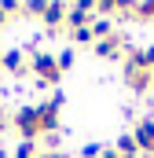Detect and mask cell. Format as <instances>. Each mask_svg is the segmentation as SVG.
<instances>
[{
	"label": "cell",
	"instance_id": "e0dca14e",
	"mask_svg": "<svg viewBox=\"0 0 154 158\" xmlns=\"http://www.w3.org/2000/svg\"><path fill=\"white\" fill-rule=\"evenodd\" d=\"M44 7H48V4H40V0H33V4H22V11H26V15H44Z\"/></svg>",
	"mask_w": 154,
	"mask_h": 158
},
{
	"label": "cell",
	"instance_id": "7c38bea8",
	"mask_svg": "<svg viewBox=\"0 0 154 158\" xmlns=\"http://www.w3.org/2000/svg\"><path fill=\"white\" fill-rule=\"evenodd\" d=\"M128 19L132 22H154V4H132Z\"/></svg>",
	"mask_w": 154,
	"mask_h": 158
},
{
	"label": "cell",
	"instance_id": "d6986e66",
	"mask_svg": "<svg viewBox=\"0 0 154 158\" xmlns=\"http://www.w3.org/2000/svg\"><path fill=\"white\" fill-rule=\"evenodd\" d=\"M44 151H59V132H51V136H44Z\"/></svg>",
	"mask_w": 154,
	"mask_h": 158
},
{
	"label": "cell",
	"instance_id": "52a82bcc",
	"mask_svg": "<svg viewBox=\"0 0 154 158\" xmlns=\"http://www.w3.org/2000/svg\"><path fill=\"white\" fill-rule=\"evenodd\" d=\"M125 85H128L132 92H147V88H154V74L132 66V63H125Z\"/></svg>",
	"mask_w": 154,
	"mask_h": 158
},
{
	"label": "cell",
	"instance_id": "4fadbf2b",
	"mask_svg": "<svg viewBox=\"0 0 154 158\" xmlns=\"http://www.w3.org/2000/svg\"><path fill=\"white\" fill-rule=\"evenodd\" d=\"M70 37H74V44H95V37H92V26H84V30H70Z\"/></svg>",
	"mask_w": 154,
	"mask_h": 158
},
{
	"label": "cell",
	"instance_id": "5b68a950",
	"mask_svg": "<svg viewBox=\"0 0 154 158\" xmlns=\"http://www.w3.org/2000/svg\"><path fill=\"white\" fill-rule=\"evenodd\" d=\"M132 136H136V143H140V155L154 158V118H140L136 129H132Z\"/></svg>",
	"mask_w": 154,
	"mask_h": 158
},
{
	"label": "cell",
	"instance_id": "ac0fdd59",
	"mask_svg": "<svg viewBox=\"0 0 154 158\" xmlns=\"http://www.w3.org/2000/svg\"><path fill=\"white\" fill-rule=\"evenodd\" d=\"M143 63H147V70L154 74V44H147V48H143Z\"/></svg>",
	"mask_w": 154,
	"mask_h": 158
},
{
	"label": "cell",
	"instance_id": "9a60e30c",
	"mask_svg": "<svg viewBox=\"0 0 154 158\" xmlns=\"http://www.w3.org/2000/svg\"><path fill=\"white\" fill-rule=\"evenodd\" d=\"M15 158H37V147H33L30 140H22V143L15 147Z\"/></svg>",
	"mask_w": 154,
	"mask_h": 158
},
{
	"label": "cell",
	"instance_id": "7a4b0ae2",
	"mask_svg": "<svg viewBox=\"0 0 154 158\" xmlns=\"http://www.w3.org/2000/svg\"><path fill=\"white\" fill-rule=\"evenodd\" d=\"M59 107H63V96H51V99L37 103V129H40V136L59 132Z\"/></svg>",
	"mask_w": 154,
	"mask_h": 158
},
{
	"label": "cell",
	"instance_id": "3957f363",
	"mask_svg": "<svg viewBox=\"0 0 154 158\" xmlns=\"http://www.w3.org/2000/svg\"><path fill=\"white\" fill-rule=\"evenodd\" d=\"M15 132H18L22 140H30V143L40 136V129H37V103H33V107H18V110H15Z\"/></svg>",
	"mask_w": 154,
	"mask_h": 158
},
{
	"label": "cell",
	"instance_id": "277c9868",
	"mask_svg": "<svg viewBox=\"0 0 154 158\" xmlns=\"http://www.w3.org/2000/svg\"><path fill=\"white\" fill-rule=\"evenodd\" d=\"M92 19H95V4H88V0L66 7V26H70V30H84V26H92Z\"/></svg>",
	"mask_w": 154,
	"mask_h": 158
},
{
	"label": "cell",
	"instance_id": "8fae6325",
	"mask_svg": "<svg viewBox=\"0 0 154 158\" xmlns=\"http://www.w3.org/2000/svg\"><path fill=\"white\" fill-rule=\"evenodd\" d=\"M92 37H95V40L114 37V22H110V19H92Z\"/></svg>",
	"mask_w": 154,
	"mask_h": 158
},
{
	"label": "cell",
	"instance_id": "9c48e42d",
	"mask_svg": "<svg viewBox=\"0 0 154 158\" xmlns=\"http://www.w3.org/2000/svg\"><path fill=\"white\" fill-rule=\"evenodd\" d=\"M40 22H44L48 30L63 26V22H66V4H48V7H44V15H40Z\"/></svg>",
	"mask_w": 154,
	"mask_h": 158
},
{
	"label": "cell",
	"instance_id": "7402d4cb",
	"mask_svg": "<svg viewBox=\"0 0 154 158\" xmlns=\"http://www.w3.org/2000/svg\"><path fill=\"white\" fill-rule=\"evenodd\" d=\"M0 63H4V48H0Z\"/></svg>",
	"mask_w": 154,
	"mask_h": 158
},
{
	"label": "cell",
	"instance_id": "ffe728a7",
	"mask_svg": "<svg viewBox=\"0 0 154 158\" xmlns=\"http://www.w3.org/2000/svg\"><path fill=\"white\" fill-rule=\"evenodd\" d=\"M37 158H66L63 151H37Z\"/></svg>",
	"mask_w": 154,
	"mask_h": 158
},
{
	"label": "cell",
	"instance_id": "6da1fadb",
	"mask_svg": "<svg viewBox=\"0 0 154 158\" xmlns=\"http://www.w3.org/2000/svg\"><path fill=\"white\" fill-rule=\"evenodd\" d=\"M30 74L37 77L40 88H55L59 81H63V70H59V59L51 55V52H30Z\"/></svg>",
	"mask_w": 154,
	"mask_h": 158
},
{
	"label": "cell",
	"instance_id": "30bf717a",
	"mask_svg": "<svg viewBox=\"0 0 154 158\" xmlns=\"http://www.w3.org/2000/svg\"><path fill=\"white\" fill-rule=\"evenodd\" d=\"M114 151H117L121 158H140V143H136V136H132V132H125V136L117 140Z\"/></svg>",
	"mask_w": 154,
	"mask_h": 158
},
{
	"label": "cell",
	"instance_id": "8992f818",
	"mask_svg": "<svg viewBox=\"0 0 154 158\" xmlns=\"http://www.w3.org/2000/svg\"><path fill=\"white\" fill-rule=\"evenodd\" d=\"M0 70H7L11 77H22V74H30V55H26L22 48H11V52H4Z\"/></svg>",
	"mask_w": 154,
	"mask_h": 158
},
{
	"label": "cell",
	"instance_id": "2e32d148",
	"mask_svg": "<svg viewBox=\"0 0 154 158\" xmlns=\"http://www.w3.org/2000/svg\"><path fill=\"white\" fill-rule=\"evenodd\" d=\"M103 155V143H84L81 147V158H99Z\"/></svg>",
	"mask_w": 154,
	"mask_h": 158
},
{
	"label": "cell",
	"instance_id": "ba28073f",
	"mask_svg": "<svg viewBox=\"0 0 154 158\" xmlns=\"http://www.w3.org/2000/svg\"><path fill=\"white\" fill-rule=\"evenodd\" d=\"M121 48H128V44H125V37H107V40H95V44H92V52H95V55H99V59H125V52H121Z\"/></svg>",
	"mask_w": 154,
	"mask_h": 158
},
{
	"label": "cell",
	"instance_id": "44dd1931",
	"mask_svg": "<svg viewBox=\"0 0 154 158\" xmlns=\"http://www.w3.org/2000/svg\"><path fill=\"white\" fill-rule=\"evenodd\" d=\"M99 158H121V155H117L114 147H103V155H99Z\"/></svg>",
	"mask_w": 154,
	"mask_h": 158
},
{
	"label": "cell",
	"instance_id": "5bb4252c",
	"mask_svg": "<svg viewBox=\"0 0 154 158\" xmlns=\"http://www.w3.org/2000/svg\"><path fill=\"white\" fill-rule=\"evenodd\" d=\"M55 59H59V70H63V74H66V70H70V66H74V48H63V52H59V55H55Z\"/></svg>",
	"mask_w": 154,
	"mask_h": 158
}]
</instances>
